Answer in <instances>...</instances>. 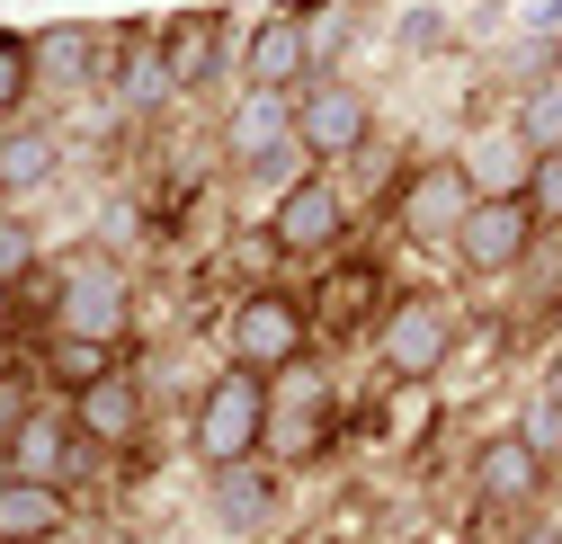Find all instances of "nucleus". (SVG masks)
Segmentation results:
<instances>
[{"label": "nucleus", "mask_w": 562, "mask_h": 544, "mask_svg": "<svg viewBox=\"0 0 562 544\" xmlns=\"http://www.w3.org/2000/svg\"><path fill=\"white\" fill-rule=\"evenodd\" d=\"M259 446H268V375L224 366L215 384H205V401H196V455L205 464H241Z\"/></svg>", "instance_id": "f257e3e1"}, {"label": "nucleus", "mask_w": 562, "mask_h": 544, "mask_svg": "<svg viewBox=\"0 0 562 544\" xmlns=\"http://www.w3.org/2000/svg\"><path fill=\"white\" fill-rule=\"evenodd\" d=\"M375 358L393 384H429L447 358H456V304L438 295H402L384 321H375Z\"/></svg>", "instance_id": "f03ea898"}, {"label": "nucleus", "mask_w": 562, "mask_h": 544, "mask_svg": "<svg viewBox=\"0 0 562 544\" xmlns=\"http://www.w3.org/2000/svg\"><path fill=\"white\" fill-rule=\"evenodd\" d=\"M304 339H313V313H304L295 295L259 286V295H241V304H233V366H250V375L295 366V358H304Z\"/></svg>", "instance_id": "7ed1b4c3"}, {"label": "nucleus", "mask_w": 562, "mask_h": 544, "mask_svg": "<svg viewBox=\"0 0 562 544\" xmlns=\"http://www.w3.org/2000/svg\"><path fill=\"white\" fill-rule=\"evenodd\" d=\"M473 179H464V161H429V170H411L402 179V233L411 241H429V250H456V233H464V215H473Z\"/></svg>", "instance_id": "20e7f679"}, {"label": "nucleus", "mask_w": 562, "mask_h": 544, "mask_svg": "<svg viewBox=\"0 0 562 544\" xmlns=\"http://www.w3.org/2000/svg\"><path fill=\"white\" fill-rule=\"evenodd\" d=\"M330 438V393L322 375L295 358V366H277L268 375V455H313Z\"/></svg>", "instance_id": "39448f33"}, {"label": "nucleus", "mask_w": 562, "mask_h": 544, "mask_svg": "<svg viewBox=\"0 0 562 544\" xmlns=\"http://www.w3.org/2000/svg\"><path fill=\"white\" fill-rule=\"evenodd\" d=\"M54 321L72 330V339H116L125 330V277H116V259H72V268H63Z\"/></svg>", "instance_id": "423d86ee"}, {"label": "nucleus", "mask_w": 562, "mask_h": 544, "mask_svg": "<svg viewBox=\"0 0 562 544\" xmlns=\"http://www.w3.org/2000/svg\"><path fill=\"white\" fill-rule=\"evenodd\" d=\"M527 241H536V206H527V196H473V215H464V233H456L464 268H482V277L518 268Z\"/></svg>", "instance_id": "0eeeda50"}, {"label": "nucleus", "mask_w": 562, "mask_h": 544, "mask_svg": "<svg viewBox=\"0 0 562 544\" xmlns=\"http://www.w3.org/2000/svg\"><path fill=\"white\" fill-rule=\"evenodd\" d=\"M339 233H348V196H339L330 179H295V188L268 206V241H277V250H295V259L330 250Z\"/></svg>", "instance_id": "6e6552de"}, {"label": "nucleus", "mask_w": 562, "mask_h": 544, "mask_svg": "<svg viewBox=\"0 0 562 544\" xmlns=\"http://www.w3.org/2000/svg\"><path fill=\"white\" fill-rule=\"evenodd\" d=\"M295 144H304L313 161L358 152V144H367V99L348 90V81H313V90L295 99Z\"/></svg>", "instance_id": "1a4fd4ad"}, {"label": "nucleus", "mask_w": 562, "mask_h": 544, "mask_svg": "<svg viewBox=\"0 0 562 544\" xmlns=\"http://www.w3.org/2000/svg\"><path fill=\"white\" fill-rule=\"evenodd\" d=\"M233 152L250 161V170H286L304 144H295V99L286 90H250L241 107H233Z\"/></svg>", "instance_id": "9d476101"}, {"label": "nucleus", "mask_w": 562, "mask_h": 544, "mask_svg": "<svg viewBox=\"0 0 562 544\" xmlns=\"http://www.w3.org/2000/svg\"><path fill=\"white\" fill-rule=\"evenodd\" d=\"M241 72L250 90H295L313 72V45H304V10H268L250 27V54H241Z\"/></svg>", "instance_id": "9b49d317"}, {"label": "nucleus", "mask_w": 562, "mask_h": 544, "mask_svg": "<svg viewBox=\"0 0 562 544\" xmlns=\"http://www.w3.org/2000/svg\"><path fill=\"white\" fill-rule=\"evenodd\" d=\"M63 526H72V509H63V483L0 473V544H54Z\"/></svg>", "instance_id": "f8f14e48"}, {"label": "nucleus", "mask_w": 562, "mask_h": 544, "mask_svg": "<svg viewBox=\"0 0 562 544\" xmlns=\"http://www.w3.org/2000/svg\"><path fill=\"white\" fill-rule=\"evenodd\" d=\"M72 429L99 438V446H125L144 429V384H134V366H108L90 393H72Z\"/></svg>", "instance_id": "ddd939ff"}, {"label": "nucleus", "mask_w": 562, "mask_h": 544, "mask_svg": "<svg viewBox=\"0 0 562 544\" xmlns=\"http://www.w3.org/2000/svg\"><path fill=\"white\" fill-rule=\"evenodd\" d=\"M473 491L491 500V509H518V500H536L544 491V455L509 429V438H491L482 455H473Z\"/></svg>", "instance_id": "4468645a"}, {"label": "nucleus", "mask_w": 562, "mask_h": 544, "mask_svg": "<svg viewBox=\"0 0 562 544\" xmlns=\"http://www.w3.org/2000/svg\"><path fill=\"white\" fill-rule=\"evenodd\" d=\"M464 179L482 188V196H527V179H536V144L518 125H491L482 144L464 152Z\"/></svg>", "instance_id": "2eb2a0df"}, {"label": "nucleus", "mask_w": 562, "mask_h": 544, "mask_svg": "<svg viewBox=\"0 0 562 544\" xmlns=\"http://www.w3.org/2000/svg\"><path fill=\"white\" fill-rule=\"evenodd\" d=\"M161 63H170V81H215V63H224V27L215 19H170L161 27Z\"/></svg>", "instance_id": "dca6fc26"}, {"label": "nucleus", "mask_w": 562, "mask_h": 544, "mask_svg": "<svg viewBox=\"0 0 562 544\" xmlns=\"http://www.w3.org/2000/svg\"><path fill=\"white\" fill-rule=\"evenodd\" d=\"M268 500H277V473H259L250 455H241V464H215V518H224V526H259Z\"/></svg>", "instance_id": "f3484780"}, {"label": "nucleus", "mask_w": 562, "mask_h": 544, "mask_svg": "<svg viewBox=\"0 0 562 544\" xmlns=\"http://www.w3.org/2000/svg\"><path fill=\"white\" fill-rule=\"evenodd\" d=\"M27 45H36V72H54V81H90L99 54H108V36L99 27H72V19L45 27V36H27Z\"/></svg>", "instance_id": "a211bd4d"}, {"label": "nucleus", "mask_w": 562, "mask_h": 544, "mask_svg": "<svg viewBox=\"0 0 562 544\" xmlns=\"http://www.w3.org/2000/svg\"><path fill=\"white\" fill-rule=\"evenodd\" d=\"M375 277H384L375 259L330 268V286H322V330H358V321H367V304H375Z\"/></svg>", "instance_id": "6ab92c4d"}, {"label": "nucleus", "mask_w": 562, "mask_h": 544, "mask_svg": "<svg viewBox=\"0 0 562 544\" xmlns=\"http://www.w3.org/2000/svg\"><path fill=\"white\" fill-rule=\"evenodd\" d=\"M63 455H72V429L54 411H27L19 446H10V473H36V483H63Z\"/></svg>", "instance_id": "aec40b11"}, {"label": "nucleus", "mask_w": 562, "mask_h": 544, "mask_svg": "<svg viewBox=\"0 0 562 544\" xmlns=\"http://www.w3.org/2000/svg\"><path fill=\"white\" fill-rule=\"evenodd\" d=\"M45 179H54V134L45 125L0 134V188H45Z\"/></svg>", "instance_id": "412c9836"}, {"label": "nucleus", "mask_w": 562, "mask_h": 544, "mask_svg": "<svg viewBox=\"0 0 562 544\" xmlns=\"http://www.w3.org/2000/svg\"><path fill=\"white\" fill-rule=\"evenodd\" d=\"M45 366H54V384H72V393H90V384H99V375L116 366V339H72V330H63Z\"/></svg>", "instance_id": "4be33fe9"}, {"label": "nucleus", "mask_w": 562, "mask_h": 544, "mask_svg": "<svg viewBox=\"0 0 562 544\" xmlns=\"http://www.w3.org/2000/svg\"><path fill=\"white\" fill-rule=\"evenodd\" d=\"M518 134L536 152H562V81H536L527 90V107H518Z\"/></svg>", "instance_id": "5701e85b"}, {"label": "nucleus", "mask_w": 562, "mask_h": 544, "mask_svg": "<svg viewBox=\"0 0 562 544\" xmlns=\"http://www.w3.org/2000/svg\"><path fill=\"white\" fill-rule=\"evenodd\" d=\"M27 81H36V45L27 36H0V116H19Z\"/></svg>", "instance_id": "b1692460"}, {"label": "nucleus", "mask_w": 562, "mask_h": 544, "mask_svg": "<svg viewBox=\"0 0 562 544\" xmlns=\"http://www.w3.org/2000/svg\"><path fill=\"white\" fill-rule=\"evenodd\" d=\"M348 27H358V10H348V0H322V10H304V45H313V63H330V54L348 45Z\"/></svg>", "instance_id": "393cba45"}, {"label": "nucleus", "mask_w": 562, "mask_h": 544, "mask_svg": "<svg viewBox=\"0 0 562 544\" xmlns=\"http://www.w3.org/2000/svg\"><path fill=\"white\" fill-rule=\"evenodd\" d=\"M116 81H125V99H134V107H153V99H170V90H179L161 54H125V72H116Z\"/></svg>", "instance_id": "a878e982"}, {"label": "nucleus", "mask_w": 562, "mask_h": 544, "mask_svg": "<svg viewBox=\"0 0 562 544\" xmlns=\"http://www.w3.org/2000/svg\"><path fill=\"white\" fill-rule=\"evenodd\" d=\"M27 268H36V233H27L19 215H0V286H19Z\"/></svg>", "instance_id": "bb28decb"}, {"label": "nucleus", "mask_w": 562, "mask_h": 544, "mask_svg": "<svg viewBox=\"0 0 562 544\" xmlns=\"http://www.w3.org/2000/svg\"><path fill=\"white\" fill-rule=\"evenodd\" d=\"M527 206H536V215H562V152H536V179H527Z\"/></svg>", "instance_id": "cd10ccee"}, {"label": "nucleus", "mask_w": 562, "mask_h": 544, "mask_svg": "<svg viewBox=\"0 0 562 544\" xmlns=\"http://www.w3.org/2000/svg\"><path fill=\"white\" fill-rule=\"evenodd\" d=\"M518 438H527V446H536V455L553 464V455H562V411H553V401H536V411H527V429H518Z\"/></svg>", "instance_id": "c85d7f7f"}, {"label": "nucleus", "mask_w": 562, "mask_h": 544, "mask_svg": "<svg viewBox=\"0 0 562 544\" xmlns=\"http://www.w3.org/2000/svg\"><path fill=\"white\" fill-rule=\"evenodd\" d=\"M27 411H36V401H27L19 384H0V455L19 446V429H27Z\"/></svg>", "instance_id": "c756f323"}, {"label": "nucleus", "mask_w": 562, "mask_h": 544, "mask_svg": "<svg viewBox=\"0 0 562 544\" xmlns=\"http://www.w3.org/2000/svg\"><path fill=\"white\" fill-rule=\"evenodd\" d=\"M10 321H19V286H0V339H10Z\"/></svg>", "instance_id": "7c9ffc66"}, {"label": "nucleus", "mask_w": 562, "mask_h": 544, "mask_svg": "<svg viewBox=\"0 0 562 544\" xmlns=\"http://www.w3.org/2000/svg\"><path fill=\"white\" fill-rule=\"evenodd\" d=\"M544 401H553V411H562V358H553V384H544Z\"/></svg>", "instance_id": "2f4dec72"}, {"label": "nucleus", "mask_w": 562, "mask_h": 544, "mask_svg": "<svg viewBox=\"0 0 562 544\" xmlns=\"http://www.w3.org/2000/svg\"><path fill=\"white\" fill-rule=\"evenodd\" d=\"M0 384H10V339H0Z\"/></svg>", "instance_id": "473e14b6"}]
</instances>
